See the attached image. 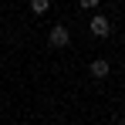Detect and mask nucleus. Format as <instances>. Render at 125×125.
<instances>
[{"mask_svg":"<svg viewBox=\"0 0 125 125\" xmlns=\"http://www.w3.org/2000/svg\"><path fill=\"white\" fill-rule=\"evenodd\" d=\"M88 31H91L95 37H108V31H112V24L105 21V17H98V14H95V17L88 21Z\"/></svg>","mask_w":125,"mask_h":125,"instance_id":"nucleus-1","label":"nucleus"},{"mask_svg":"<svg viewBox=\"0 0 125 125\" xmlns=\"http://www.w3.org/2000/svg\"><path fill=\"white\" fill-rule=\"evenodd\" d=\"M68 41H71V34H68L64 27H54V31H51V37H47L51 47H68Z\"/></svg>","mask_w":125,"mask_h":125,"instance_id":"nucleus-2","label":"nucleus"},{"mask_svg":"<svg viewBox=\"0 0 125 125\" xmlns=\"http://www.w3.org/2000/svg\"><path fill=\"white\" fill-rule=\"evenodd\" d=\"M91 74L95 78H105L108 74V61H91Z\"/></svg>","mask_w":125,"mask_h":125,"instance_id":"nucleus-3","label":"nucleus"},{"mask_svg":"<svg viewBox=\"0 0 125 125\" xmlns=\"http://www.w3.org/2000/svg\"><path fill=\"white\" fill-rule=\"evenodd\" d=\"M81 7H98V0H78Z\"/></svg>","mask_w":125,"mask_h":125,"instance_id":"nucleus-5","label":"nucleus"},{"mask_svg":"<svg viewBox=\"0 0 125 125\" xmlns=\"http://www.w3.org/2000/svg\"><path fill=\"white\" fill-rule=\"evenodd\" d=\"M47 7H51V0H31V10L34 14H47Z\"/></svg>","mask_w":125,"mask_h":125,"instance_id":"nucleus-4","label":"nucleus"}]
</instances>
